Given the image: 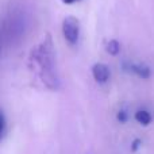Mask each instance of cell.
<instances>
[{
  "mask_svg": "<svg viewBox=\"0 0 154 154\" xmlns=\"http://www.w3.org/2000/svg\"><path fill=\"white\" fill-rule=\"evenodd\" d=\"M134 118H135L137 122L142 126H149L153 120L152 114H150L149 111H146V109H138V111L135 112V115H134Z\"/></svg>",
  "mask_w": 154,
  "mask_h": 154,
  "instance_id": "cell-5",
  "label": "cell"
},
{
  "mask_svg": "<svg viewBox=\"0 0 154 154\" xmlns=\"http://www.w3.org/2000/svg\"><path fill=\"white\" fill-rule=\"evenodd\" d=\"M106 51L111 56H118L120 53V43L118 39H109L106 42Z\"/></svg>",
  "mask_w": 154,
  "mask_h": 154,
  "instance_id": "cell-6",
  "label": "cell"
},
{
  "mask_svg": "<svg viewBox=\"0 0 154 154\" xmlns=\"http://www.w3.org/2000/svg\"><path fill=\"white\" fill-rule=\"evenodd\" d=\"M125 70L133 73V75L141 77V79H149L152 76V69L146 64H134V62H125L123 64Z\"/></svg>",
  "mask_w": 154,
  "mask_h": 154,
  "instance_id": "cell-3",
  "label": "cell"
},
{
  "mask_svg": "<svg viewBox=\"0 0 154 154\" xmlns=\"http://www.w3.org/2000/svg\"><path fill=\"white\" fill-rule=\"evenodd\" d=\"M80 22L76 16H66L62 22V35L70 46H75L80 39Z\"/></svg>",
  "mask_w": 154,
  "mask_h": 154,
  "instance_id": "cell-2",
  "label": "cell"
},
{
  "mask_svg": "<svg viewBox=\"0 0 154 154\" xmlns=\"http://www.w3.org/2000/svg\"><path fill=\"white\" fill-rule=\"evenodd\" d=\"M30 60L35 64L42 82L51 91H57L61 85L58 73H57L56 50L50 34H46L45 39L31 50Z\"/></svg>",
  "mask_w": 154,
  "mask_h": 154,
  "instance_id": "cell-1",
  "label": "cell"
},
{
  "mask_svg": "<svg viewBox=\"0 0 154 154\" xmlns=\"http://www.w3.org/2000/svg\"><path fill=\"white\" fill-rule=\"evenodd\" d=\"M92 76H93V79H95L96 82H99V84H106V82L109 80L108 66L104 64H100V62L95 64L92 66Z\"/></svg>",
  "mask_w": 154,
  "mask_h": 154,
  "instance_id": "cell-4",
  "label": "cell"
},
{
  "mask_svg": "<svg viewBox=\"0 0 154 154\" xmlns=\"http://www.w3.org/2000/svg\"><path fill=\"white\" fill-rule=\"evenodd\" d=\"M4 130H5V118H4V114H3L2 108H0V141H2V138H3Z\"/></svg>",
  "mask_w": 154,
  "mask_h": 154,
  "instance_id": "cell-7",
  "label": "cell"
},
{
  "mask_svg": "<svg viewBox=\"0 0 154 154\" xmlns=\"http://www.w3.org/2000/svg\"><path fill=\"white\" fill-rule=\"evenodd\" d=\"M142 145V141L141 139H134L133 142V146H131V152H137L139 149V146Z\"/></svg>",
  "mask_w": 154,
  "mask_h": 154,
  "instance_id": "cell-9",
  "label": "cell"
},
{
  "mask_svg": "<svg viewBox=\"0 0 154 154\" xmlns=\"http://www.w3.org/2000/svg\"><path fill=\"white\" fill-rule=\"evenodd\" d=\"M77 2H81V0H62V3H65V4H73Z\"/></svg>",
  "mask_w": 154,
  "mask_h": 154,
  "instance_id": "cell-10",
  "label": "cell"
},
{
  "mask_svg": "<svg viewBox=\"0 0 154 154\" xmlns=\"http://www.w3.org/2000/svg\"><path fill=\"white\" fill-rule=\"evenodd\" d=\"M116 119L119 120L120 123H126V122H127V119H128L127 112H126L125 109H120V111L118 112V115H116Z\"/></svg>",
  "mask_w": 154,
  "mask_h": 154,
  "instance_id": "cell-8",
  "label": "cell"
}]
</instances>
